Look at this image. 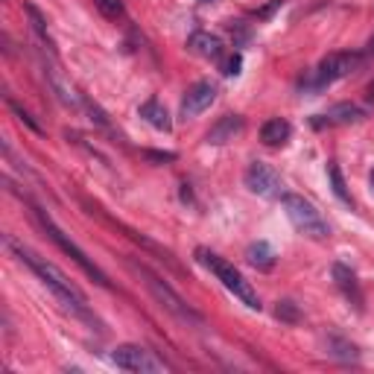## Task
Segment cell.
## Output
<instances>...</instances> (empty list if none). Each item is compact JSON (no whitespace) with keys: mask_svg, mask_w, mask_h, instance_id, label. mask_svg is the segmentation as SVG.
Wrapping results in <instances>:
<instances>
[{"mask_svg":"<svg viewBox=\"0 0 374 374\" xmlns=\"http://www.w3.org/2000/svg\"><path fill=\"white\" fill-rule=\"evenodd\" d=\"M6 240V246L12 248V252L29 266V269H33L39 278H41V284L47 287V290H53V295L61 301V304H65V307H71L74 310V313H79V316H88V301H85V295H82V290L74 284V280H68V275L65 272H61L59 266H53L50 261H44V258H39L36 252H29V248L24 246V243H18L12 234H6L4 237Z\"/></svg>","mask_w":374,"mask_h":374,"instance_id":"obj_1","label":"cell"},{"mask_svg":"<svg viewBox=\"0 0 374 374\" xmlns=\"http://www.w3.org/2000/svg\"><path fill=\"white\" fill-rule=\"evenodd\" d=\"M196 261H199L205 269H211V272L216 275V280H220V284H223L228 293H234V298H240L248 310H261V298H258L255 287L240 275V269H234V263H228L226 258H220L216 252H211V248H196Z\"/></svg>","mask_w":374,"mask_h":374,"instance_id":"obj_2","label":"cell"},{"mask_svg":"<svg viewBox=\"0 0 374 374\" xmlns=\"http://www.w3.org/2000/svg\"><path fill=\"white\" fill-rule=\"evenodd\" d=\"M280 205H284L287 220L293 223V228L298 234H304L310 240H319V243L330 237V228L325 223V216L316 211V205L310 199H304L298 193H284V196H280Z\"/></svg>","mask_w":374,"mask_h":374,"instance_id":"obj_3","label":"cell"},{"mask_svg":"<svg viewBox=\"0 0 374 374\" xmlns=\"http://www.w3.org/2000/svg\"><path fill=\"white\" fill-rule=\"evenodd\" d=\"M141 278H143V284H146V290L155 295V301H158L164 310H170V313L176 316V319H181V322H202V316L196 313V310L191 307V304H187L170 284H167V280H161L158 275H155L149 266H143V263H135L132 266Z\"/></svg>","mask_w":374,"mask_h":374,"instance_id":"obj_4","label":"cell"},{"mask_svg":"<svg viewBox=\"0 0 374 374\" xmlns=\"http://www.w3.org/2000/svg\"><path fill=\"white\" fill-rule=\"evenodd\" d=\"M36 216H39L41 228L47 231V237H50V240H53V243H56V246L61 248V252H65L68 258H74V263H76V266H79V269H82L85 275H91L94 280H97L100 287H108V278H106V272H103V269H100L97 263H94V261H91V258H88V255L82 252V248H79V246H76V243H74V240H71V237H68L65 231H61V228H59V226H56V223L50 220V216H47V213L41 211V208H36Z\"/></svg>","mask_w":374,"mask_h":374,"instance_id":"obj_5","label":"cell"},{"mask_svg":"<svg viewBox=\"0 0 374 374\" xmlns=\"http://www.w3.org/2000/svg\"><path fill=\"white\" fill-rule=\"evenodd\" d=\"M360 65V56L357 53H330L319 61V68L313 71V82H310V88L313 91H322L339 79H345L354 68Z\"/></svg>","mask_w":374,"mask_h":374,"instance_id":"obj_6","label":"cell"},{"mask_svg":"<svg viewBox=\"0 0 374 374\" xmlns=\"http://www.w3.org/2000/svg\"><path fill=\"white\" fill-rule=\"evenodd\" d=\"M111 363L123 371H135V374H158V371H167V365L152 357V351L141 348V345H120L111 351Z\"/></svg>","mask_w":374,"mask_h":374,"instance_id":"obj_7","label":"cell"},{"mask_svg":"<svg viewBox=\"0 0 374 374\" xmlns=\"http://www.w3.org/2000/svg\"><path fill=\"white\" fill-rule=\"evenodd\" d=\"M243 181H246L248 191L263 196V199H280V196H284V178L275 173V167H269L263 161H252V164H248Z\"/></svg>","mask_w":374,"mask_h":374,"instance_id":"obj_8","label":"cell"},{"mask_svg":"<svg viewBox=\"0 0 374 374\" xmlns=\"http://www.w3.org/2000/svg\"><path fill=\"white\" fill-rule=\"evenodd\" d=\"M216 100V85L213 82H193L191 88L184 91V100H181V114L184 117H196L205 108H211V103Z\"/></svg>","mask_w":374,"mask_h":374,"instance_id":"obj_9","label":"cell"},{"mask_svg":"<svg viewBox=\"0 0 374 374\" xmlns=\"http://www.w3.org/2000/svg\"><path fill=\"white\" fill-rule=\"evenodd\" d=\"M333 284H336V290L345 295V301H351L357 310H363V304H365V295H363V287H360V280H357V272L351 269V266H345V263H333Z\"/></svg>","mask_w":374,"mask_h":374,"instance_id":"obj_10","label":"cell"},{"mask_svg":"<svg viewBox=\"0 0 374 374\" xmlns=\"http://www.w3.org/2000/svg\"><path fill=\"white\" fill-rule=\"evenodd\" d=\"M363 120V108L354 103H339L333 106L328 114H319V120H313L316 126H351V123Z\"/></svg>","mask_w":374,"mask_h":374,"instance_id":"obj_11","label":"cell"},{"mask_svg":"<svg viewBox=\"0 0 374 374\" xmlns=\"http://www.w3.org/2000/svg\"><path fill=\"white\" fill-rule=\"evenodd\" d=\"M187 50L202 56V59H211V61H220L223 53H226L223 41L216 36H211V33H193L191 39H187Z\"/></svg>","mask_w":374,"mask_h":374,"instance_id":"obj_12","label":"cell"},{"mask_svg":"<svg viewBox=\"0 0 374 374\" xmlns=\"http://www.w3.org/2000/svg\"><path fill=\"white\" fill-rule=\"evenodd\" d=\"M243 132V117L240 114H226V117H220L211 126V132H208V143H228V141H234L237 135Z\"/></svg>","mask_w":374,"mask_h":374,"instance_id":"obj_13","label":"cell"},{"mask_svg":"<svg viewBox=\"0 0 374 374\" xmlns=\"http://www.w3.org/2000/svg\"><path fill=\"white\" fill-rule=\"evenodd\" d=\"M141 117L149 123L152 129H158V132H170V129H173L170 111L161 106V100H155V97H149V100L141 106Z\"/></svg>","mask_w":374,"mask_h":374,"instance_id":"obj_14","label":"cell"},{"mask_svg":"<svg viewBox=\"0 0 374 374\" xmlns=\"http://www.w3.org/2000/svg\"><path fill=\"white\" fill-rule=\"evenodd\" d=\"M290 135H293V126L287 120H280V117H272V120H266L261 126V141L266 146H284L290 141Z\"/></svg>","mask_w":374,"mask_h":374,"instance_id":"obj_15","label":"cell"},{"mask_svg":"<svg viewBox=\"0 0 374 374\" xmlns=\"http://www.w3.org/2000/svg\"><path fill=\"white\" fill-rule=\"evenodd\" d=\"M275 252H272V246L266 243V240H258V243H252L246 248V261L252 263L255 269H261V272H269L272 266H275Z\"/></svg>","mask_w":374,"mask_h":374,"instance_id":"obj_16","label":"cell"},{"mask_svg":"<svg viewBox=\"0 0 374 374\" xmlns=\"http://www.w3.org/2000/svg\"><path fill=\"white\" fill-rule=\"evenodd\" d=\"M24 12L29 15V24H33V29H36V36L47 44V47H53V39H50V33H47V21H44V15L33 6V4H24Z\"/></svg>","mask_w":374,"mask_h":374,"instance_id":"obj_17","label":"cell"},{"mask_svg":"<svg viewBox=\"0 0 374 374\" xmlns=\"http://www.w3.org/2000/svg\"><path fill=\"white\" fill-rule=\"evenodd\" d=\"M328 178H330V187H333L336 199H339V202H345V205H351L348 184H345V178H342V173H339V167H336V164H330V167H328Z\"/></svg>","mask_w":374,"mask_h":374,"instance_id":"obj_18","label":"cell"},{"mask_svg":"<svg viewBox=\"0 0 374 374\" xmlns=\"http://www.w3.org/2000/svg\"><path fill=\"white\" fill-rule=\"evenodd\" d=\"M328 348H330V354H333V357H339V360H348V363H351V360H354V363L360 360L357 348L351 345V342H345V339H336V336H330V339H328Z\"/></svg>","mask_w":374,"mask_h":374,"instance_id":"obj_19","label":"cell"},{"mask_svg":"<svg viewBox=\"0 0 374 374\" xmlns=\"http://www.w3.org/2000/svg\"><path fill=\"white\" fill-rule=\"evenodd\" d=\"M275 316H278L280 322H287V325H298V322H301V313H298V307H295L293 301H278Z\"/></svg>","mask_w":374,"mask_h":374,"instance_id":"obj_20","label":"cell"},{"mask_svg":"<svg viewBox=\"0 0 374 374\" xmlns=\"http://www.w3.org/2000/svg\"><path fill=\"white\" fill-rule=\"evenodd\" d=\"M94 4H97V9L108 18V21H117V18H123V0H94Z\"/></svg>","mask_w":374,"mask_h":374,"instance_id":"obj_21","label":"cell"},{"mask_svg":"<svg viewBox=\"0 0 374 374\" xmlns=\"http://www.w3.org/2000/svg\"><path fill=\"white\" fill-rule=\"evenodd\" d=\"M240 68H243V56H240V53H231L228 59H220V71H223V76H237Z\"/></svg>","mask_w":374,"mask_h":374,"instance_id":"obj_22","label":"cell"},{"mask_svg":"<svg viewBox=\"0 0 374 374\" xmlns=\"http://www.w3.org/2000/svg\"><path fill=\"white\" fill-rule=\"evenodd\" d=\"M6 103H9V108H12V111H15V114H18V117H21L24 123H26L29 129H33V132H41V126H39V123H36L33 117H29V114H26V111H24V108H21V106H18L15 100H12V97H6Z\"/></svg>","mask_w":374,"mask_h":374,"instance_id":"obj_23","label":"cell"},{"mask_svg":"<svg viewBox=\"0 0 374 374\" xmlns=\"http://www.w3.org/2000/svg\"><path fill=\"white\" fill-rule=\"evenodd\" d=\"M143 155H146L149 161H176V152H149V149H146Z\"/></svg>","mask_w":374,"mask_h":374,"instance_id":"obj_24","label":"cell"},{"mask_svg":"<svg viewBox=\"0 0 374 374\" xmlns=\"http://www.w3.org/2000/svg\"><path fill=\"white\" fill-rule=\"evenodd\" d=\"M280 6H284V0H275L272 6H266V9H261V12H258V18H269V15H272L275 9H280Z\"/></svg>","mask_w":374,"mask_h":374,"instance_id":"obj_25","label":"cell"},{"mask_svg":"<svg viewBox=\"0 0 374 374\" xmlns=\"http://www.w3.org/2000/svg\"><path fill=\"white\" fill-rule=\"evenodd\" d=\"M365 53H368V56H374V36H371V41H368V47H365Z\"/></svg>","mask_w":374,"mask_h":374,"instance_id":"obj_26","label":"cell"},{"mask_svg":"<svg viewBox=\"0 0 374 374\" xmlns=\"http://www.w3.org/2000/svg\"><path fill=\"white\" fill-rule=\"evenodd\" d=\"M368 100H374V82H371V88H368Z\"/></svg>","mask_w":374,"mask_h":374,"instance_id":"obj_27","label":"cell"},{"mask_svg":"<svg viewBox=\"0 0 374 374\" xmlns=\"http://www.w3.org/2000/svg\"><path fill=\"white\" fill-rule=\"evenodd\" d=\"M199 4H213V0H199Z\"/></svg>","mask_w":374,"mask_h":374,"instance_id":"obj_28","label":"cell"},{"mask_svg":"<svg viewBox=\"0 0 374 374\" xmlns=\"http://www.w3.org/2000/svg\"><path fill=\"white\" fill-rule=\"evenodd\" d=\"M371 187H374V170H371Z\"/></svg>","mask_w":374,"mask_h":374,"instance_id":"obj_29","label":"cell"}]
</instances>
